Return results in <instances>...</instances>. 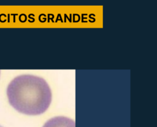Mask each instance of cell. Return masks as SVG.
I'll use <instances>...</instances> for the list:
<instances>
[{
  "instance_id": "obj_2",
  "label": "cell",
  "mask_w": 157,
  "mask_h": 127,
  "mask_svg": "<svg viewBox=\"0 0 157 127\" xmlns=\"http://www.w3.org/2000/svg\"><path fill=\"white\" fill-rule=\"evenodd\" d=\"M43 127H75V123L69 118L57 116L51 118Z\"/></svg>"
},
{
  "instance_id": "obj_1",
  "label": "cell",
  "mask_w": 157,
  "mask_h": 127,
  "mask_svg": "<svg viewBox=\"0 0 157 127\" xmlns=\"http://www.w3.org/2000/svg\"><path fill=\"white\" fill-rule=\"evenodd\" d=\"M6 94L10 104L18 112L30 116L46 112L52 102V92L42 78L24 74L8 84Z\"/></svg>"
},
{
  "instance_id": "obj_3",
  "label": "cell",
  "mask_w": 157,
  "mask_h": 127,
  "mask_svg": "<svg viewBox=\"0 0 157 127\" xmlns=\"http://www.w3.org/2000/svg\"><path fill=\"white\" fill-rule=\"evenodd\" d=\"M0 127H3V126H0Z\"/></svg>"
}]
</instances>
